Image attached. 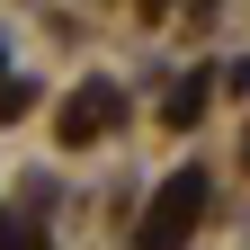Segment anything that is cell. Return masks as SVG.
<instances>
[{
  "mask_svg": "<svg viewBox=\"0 0 250 250\" xmlns=\"http://www.w3.org/2000/svg\"><path fill=\"white\" fill-rule=\"evenodd\" d=\"M107 107H116V89H107V81H89L81 99H72V116H62V134H72V143H89V134L107 125Z\"/></svg>",
  "mask_w": 250,
  "mask_h": 250,
  "instance_id": "cell-2",
  "label": "cell"
},
{
  "mask_svg": "<svg viewBox=\"0 0 250 250\" xmlns=\"http://www.w3.org/2000/svg\"><path fill=\"white\" fill-rule=\"evenodd\" d=\"M0 250H27V224H0Z\"/></svg>",
  "mask_w": 250,
  "mask_h": 250,
  "instance_id": "cell-3",
  "label": "cell"
},
{
  "mask_svg": "<svg viewBox=\"0 0 250 250\" xmlns=\"http://www.w3.org/2000/svg\"><path fill=\"white\" fill-rule=\"evenodd\" d=\"M197 214H206V188H197V179H170V188H161V206H152V224H143V250H170Z\"/></svg>",
  "mask_w": 250,
  "mask_h": 250,
  "instance_id": "cell-1",
  "label": "cell"
}]
</instances>
